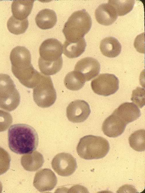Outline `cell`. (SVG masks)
<instances>
[{
    "mask_svg": "<svg viewBox=\"0 0 145 193\" xmlns=\"http://www.w3.org/2000/svg\"><path fill=\"white\" fill-rule=\"evenodd\" d=\"M8 140L9 147L11 151L17 154H23L36 149L39 138L33 127L19 123L13 125L9 128Z\"/></svg>",
    "mask_w": 145,
    "mask_h": 193,
    "instance_id": "1",
    "label": "cell"
},
{
    "mask_svg": "<svg viewBox=\"0 0 145 193\" xmlns=\"http://www.w3.org/2000/svg\"><path fill=\"white\" fill-rule=\"evenodd\" d=\"M62 44L57 39L49 38L42 43L39 48V68L45 75H55L62 68Z\"/></svg>",
    "mask_w": 145,
    "mask_h": 193,
    "instance_id": "2",
    "label": "cell"
},
{
    "mask_svg": "<svg viewBox=\"0 0 145 193\" xmlns=\"http://www.w3.org/2000/svg\"><path fill=\"white\" fill-rule=\"evenodd\" d=\"M92 24L91 17L85 10L77 11L69 17L62 32L66 40L76 41L84 38L90 31Z\"/></svg>",
    "mask_w": 145,
    "mask_h": 193,
    "instance_id": "3",
    "label": "cell"
},
{
    "mask_svg": "<svg viewBox=\"0 0 145 193\" xmlns=\"http://www.w3.org/2000/svg\"><path fill=\"white\" fill-rule=\"evenodd\" d=\"M109 149V144L106 139L92 135L80 139L76 148L79 156L87 160L103 158L107 155Z\"/></svg>",
    "mask_w": 145,
    "mask_h": 193,
    "instance_id": "4",
    "label": "cell"
},
{
    "mask_svg": "<svg viewBox=\"0 0 145 193\" xmlns=\"http://www.w3.org/2000/svg\"><path fill=\"white\" fill-rule=\"evenodd\" d=\"M20 97L14 82L8 75L0 74V108L10 111L19 105Z\"/></svg>",
    "mask_w": 145,
    "mask_h": 193,
    "instance_id": "5",
    "label": "cell"
},
{
    "mask_svg": "<svg viewBox=\"0 0 145 193\" xmlns=\"http://www.w3.org/2000/svg\"><path fill=\"white\" fill-rule=\"evenodd\" d=\"M34 88L33 100L38 106L48 108L54 103L57 94L50 76L42 74L40 82Z\"/></svg>",
    "mask_w": 145,
    "mask_h": 193,
    "instance_id": "6",
    "label": "cell"
},
{
    "mask_svg": "<svg viewBox=\"0 0 145 193\" xmlns=\"http://www.w3.org/2000/svg\"><path fill=\"white\" fill-rule=\"evenodd\" d=\"M91 87L96 94L104 96L115 93L119 88V80L113 74H101L93 79Z\"/></svg>",
    "mask_w": 145,
    "mask_h": 193,
    "instance_id": "7",
    "label": "cell"
},
{
    "mask_svg": "<svg viewBox=\"0 0 145 193\" xmlns=\"http://www.w3.org/2000/svg\"><path fill=\"white\" fill-rule=\"evenodd\" d=\"M14 76L23 86L29 88L35 87L40 82L42 74L36 70L31 63L11 66Z\"/></svg>",
    "mask_w": 145,
    "mask_h": 193,
    "instance_id": "8",
    "label": "cell"
},
{
    "mask_svg": "<svg viewBox=\"0 0 145 193\" xmlns=\"http://www.w3.org/2000/svg\"><path fill=\"white\" fill-rule=\"evenodd\" d=\"M51 165L57 173L62 176L71 175L77 167L75 159L71 154L66 153L56 155L52 160Z\"/></svg>",
    "mask_w": 145,
    "mask_h": 193,
    "instance_id": "9",
    "label": "cell"
},
{
    "mask_svg": "<svg viewBox=\"0 0 145 193\" xmlns=\"http://www.w3.org/2000/svg\"><path fill=\"white\" fill-rule=\"evenodd\" d=\"M90 112L89 105L83 100H78L71 102L66 109L68 119L74 123L84 122L88 117Z\"/></svg>",
    "mask_w": 145,
    "mask_h": 193,
    "instance_id": "10",
    "label": "cell"
},
{
    "mask_svg": "<svg viewBox=\"0 0 145 193\" xmlns=\"http://www.w3.org/2000/svg\"><path fill=\"white\" fill-rule=\"evenodd\" d=\"M57 183V178L53 172L49 169L44 168L36 173L33 185L38 191L44 192L52 190Z\"/></svg>",
    "mask_w": 145,
    "mask_h": 193,
    "instance_id": "11",
    "label": "cell"
},
{
    "mask_svg": "<svg viewBox=\"0 0 145 193\" xmlns=\"http://www.w3.org/2000/svg\"><path fill=\"white\" fill-rule=\"evenodd\" d=\"M100 69V63L96 59L91 57H86L77 63L74 71L80 74L85 81H88L99 74Z\"/></svg>",
    "mask_w": 145,
    "mask_h": 193,
    "instance_id": "12",
    "label": "cell"
},
{
    "mask_svg": "<svg viewBox=\"0 0 145 193\" xmlns=\"http://www.w3.org/2000/svg\"><path fill=\"white\" fill-rule=\"evenodd\" d=\"M127 124L113 113L104 121L102 126L104 133L109 137H116L124 132Z\"/></svg>",
    "mask_w": 145,
    "mask_h": 193,
    "instance_id": "13",
    "label": "cell"
},
{
    "mask_svg": "<svg viewBox=\"0 0 145 193\" xmlns=\"http://www.w3.org/2000/svg\"><path fill=\"white\" fill-rule=\"evenodd\" d=\"M113 113L126 124L136 120L141 115L137 106L128 102L122 104Z\"/></svg>",
    "mask_w": 145,
    "mask_h": 193,
    "instance_id": "14",
    "label": "cell"
},
{
    "mask_svg": "<svg viewBox=\"0 0 145 193\" xmlns=\"http://www.w3.org/2000/svg\"><path fill=\"white\" fill-rule=\"evenodd\" d=\"M95 16L98 23L105 26L112 24L117 18L115 10L108 3L99 5L95 10Z\"/></svg>",
    "mask_w": 145,
    "mask_h": 193,
    "instance_id": "15",
    "label": "cell"
},
{
    "mask_svg": "<svg viewBox=\"0 0 145 193\" xmlns=\"http://www.w3.org/2000/svg\"><path fill=\"white\" fill-rule=\"evenodd\" d=\"M44 162L42 154L36 150L32 151L23 155L21 163L23 168L29 171H35L43 165Z\"/></svg>",
    "mask_w": 145,
    "mask_h": 193,
    "instance_id": "16",
    "label": "cell"
},
{
    "mask_svg": "<svg viewBox=\"0 0 145 193\" xmlns=\"http://www.w3.org/2000/svg\"><path fill=\"white\" fill-rule=\"evenodd\" d=\"M56 13L53 10L45 8L38 12L35 18L37 26L40 29L46 30L53 28L57 22Z\"/></svg>",
    "mask_w": 145,
    "mask_h": 193,
    "instance_id": "17",
    "label": "cell"
},
{
    "mask_svg": "<svg viewBox=\"0 0 145 193\" xmlns=\"http://www.w3.org/2000/svg\"><path fill=\"white\" fill-rule=\"evenodd\" d=\"M100 49L104 56L109 58H115L120 54L122 47L117 39L108 37L105 38L101 41Z\"/></svg>",
    "mask_w": 145,
    "mask_h": 193,
    "instance_id": "18",
    "label": "cell"
},
{
    "mask_svg": "<svg viewBox=\"0 0 145 193\" xmlns=\"http://www.w3.org/2000/svg\"><path fill=\"white\" fill-rule=\"evenodd\" d=\"M86 46V42L84 38L74 41L66 40L63 44V53L69 58H77L84 53Z\"/></svg>",
    "mask_w": 145,
    "mask_h": 193,
    "instance_id": "19",
    "label": "cell"
},
{
    "mask_svg": "<svg viewBox=\"0 0 145 193\" xmlns=\"http://www.w3.org/2000/svg\"><path fill=\"white\" fill-rule=\"evenodd\" d=\"M34 1H14L11 8L13 16L17 19L23 20L27 18L30 13Z\"/></svg>",
    "mask_w": 145,
    "mask_h": 193,
    "instance_id": "20",
    "label": "cell"
},
{
    "mask_svg": "<svg viewBox=\"0 0 145 193\" xmlns=\"http://www.w3.org/2000/svg\"><path fill=\"white\" fill-rule=\"evenodd\" d=\"M10 58L12 66H17L31 63L30 52L23 46H17L13 49L10 52Z\"/></svg>",
    "mask_w": 145,
    "mask_h": 193,
    "instance_id": "21",
    "label": "cell"
},
{
    "mask_svg": "<svg viewBox=\"0 0 145 193\" xmlns=\"http://www.w3.org/2000/svg\"><path fill=\"white\" fill-rule=\"evenodd\" d=\"M85 82L80 74L76 71H73L66 75L64 82L67 89L72 91H77L83 87Z\"/></svg>",
    "mask_w": 145,
    "mask_h": 193,
    "instance_id": "22",
    "label": "cell"
},
{
    "mask_svg": "<svg viewBox=\"0 0 145 193\" xmlns=\"http://www.w3.org/2000/svg\"><path fill=\"white\" fill-rule=\"evenodd\" d=\"M133 0H110L108 3L113 7L117 15L123 16L129 13L135 4Z\"/></svg>",
    "mask_w": 145,
    "mask_h": 193,
    "instance_id": "23",
    "label": "cell"
},
{
    "mask_svg": "<svg viewBox=\"0 0 145 193\" xmlns=\"http://www.w3.org/2000/svg\"><path fill=\"white\" fill-rule=\"evenodd\" d=\"M145 130H139L132 134L128 138L130 147L134 150L142 152L145 150Z\"/></svg>",
    "mask_w": 145,
    "mask_h": 193,
    "instance_id": "24",
    "label": "cell"
},
{
    "mask_svg": "<svg viewBox=\"0 0 145 193\" xmlns=\"http://www.w3.org/2000/svg\"><path fill=\"white\" fill-rule=\"evenodd\" d=\"M28 25L27 18L20 20L16 18L13 15L9 18L7 22V26L9 31L15 35H19L25 33Z\"/></svg>",
    "mask_w": 145,
    "mask_h": 193,
    "instance_id": "25",
    "label": "cell"
},
{
    "mask_svg": "<svg viewBox=\"0 0 145 193\" xmlns=\"http://www.w3.org/2000/svg\"><path fill=\"white\" fill-rule=\"evenodd\" d=\"M10 157L8 153L0 147V175L8 170L10 165Z\"/></svg>",
    "mask_w": 145,
    "mask_h": 193,
    "instance_id": "26",
    "label": "cell"
},
{
    "mask_svg": "<svg viewBox=\"0 0 145 193\" xmlns=\"http://www.w3.org/2000/svg\"><path fill=\"white\" fill-rule=\"evenodd\" d=\"M144 95V89L140 87H137L132 91L131 100L134 104L141 108L145 105Z\"/></svg>",
    "mask_w": 145,
    "mask_h": 193,
    "instance_id": "27",
    "label": "cell"
},
{
    "mask_svg": "<svg viewBox=\"0 0 145 193\" xmlns=\"http://www.w3.org/2000/svg\"><path fill=\"white\" fill-rule=\"evenodd\" d=\"M12 122L11 115L7 112L0 110V132L6 131Z\"/></svg>",
    "mask_w": 145,
    "mask_h": 193,
    "instance_id": "28",
    "label": "cell"
},
{
    "mask_svg": "<svg viewBox=\"0 0 145 193\" xmlns=\"http://www.w3.org/2000/svg\"><path fill=\"white\" fill-rule=\"evenodd\" d=\"M2 184H1V182L0 181V193H1L2 192Z\"/></svg>",
    "mask_w": 145,
    "mask_h": 193,
    "instance_id": "29",
    "label": "cell"
}]
</instances>
